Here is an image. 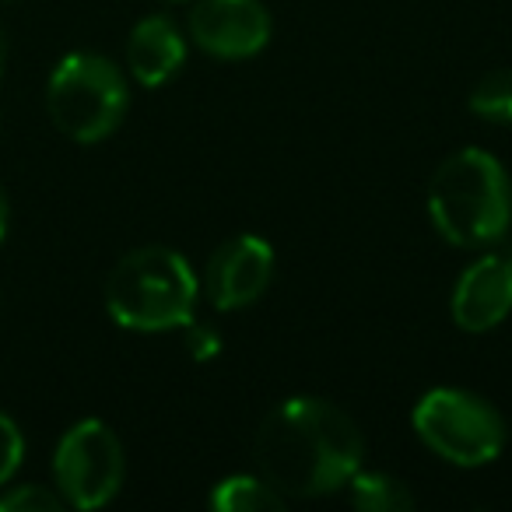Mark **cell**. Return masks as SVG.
<instances>
[{
    "mask_svg": "<svg viewBox=\"0 0 512 512\" xmlns=\"http://www.w3.org/2000/svg\"><path fill=\"white\" fill-rule=\"evenodd\" d=\"M183 330H186V351H190V358H197V362H207V358H214L221 351V334L214 327H207V323L190 320V323H183Z\"/></svg>",
    "mask_w": 512,
    "mask_h": 512,
    "instance_id": "16",
    "label": "cell"
},
{
    "mask_svg": "<svg viewBox=\"0 0 512 512\" xmlns=\"http://www.w3.org/2000/svg\"><path fill=\"white\" fill-rule=\"evenodd\" d=\"M200 281L190 260L169 246H141L113 267L106 281V309L120 327L162 334L193 320Z\"/></svg>",
    "mask_w": 512,
    "mask_h": 512,
    "instance_id": "3",
    "label": "cell"
},
{
    "mask_svg": "<svg viewBox=\"0 0 512 512\" xmlns=\"http://www.w3.org/2000/svg\"><path fill=\"white\" fill-rule=\"evenodd\" d=\"M274 249L260 235H232L207 260L204 292L218 313L253 306L271 288Z\"/></svg>",
    "mask_w": 512,
    "mask_h": 512,
    "instance_id": "7",
    "label": "cell"
},
{
    "mask_svg": "<svg viewBox=\"0 0 512 512\" xmlns=\"http://www.w3.org/2000/svg\"><path fill=\"white\" fill-rule=\"evenodd\" d=\"M186 64V39L165 15H148L134 25L127 39V67L144 88L172 81Z\"/></svg>",
    "mask_w": 512,
    "mask_h": 512,
    "instance_id": "10",
    "label": "cell"
},
{
    "mask_svg": "<svg viewBox=\"0 0 512 512\" xmlns=\"http://www.w3.org/2000/svg\"><path fill=\"white\" fill-rule=\"evenodd\" d=\"M505 256V260H509V264H512V242H509V253H502Z\"/></svg>",
    "mask_w": 512,
    "mask_h": 512,
    "instance_id": "19",
    "label": "cell"
},
{
    "mask_svg": "<svg viewBox=\"0 0 512 512\" xmlns=\"http://www.w3.org/2000/svg\"><path fill=\"white\" fill-rule=\"evenodd\" d=\"M453 323L467 334L495 330L512 313V264L502 253L477 256L474 264L456 278L449 299Z\"/></svg>",
    "mask_w": 512,
    "mask_h": 512,
    "instance_id": "9",
    "label": "cell"
},
{
    "mask_svg": "<svg viewBox=\"0 0 512 512\" xmlns=\"http://www.w3.org/2000/svg\"><path fill=\"white\" fill-rule=\"evenodd\" d=\"M428 218L446 242L481 249L502 242L512 225V183L505 165L481 148H463L428 183Z\"/></svg>",
    "mask_w": 512,
    "mask_h": 512,
    "instance_id": "2",
    "label": "cell"
},
{
    "mask_svg": "<svg viewBox=\"0 0 512 512\" xmlns=\"http://www.w3.org/2000/svg\"><path fill=\"white\" fill-rule=\"evenodd\" d=\"M470 113L495 127H512V67L484 74L470 92Z\"/></svg>",
    "mask_w": 512,
    "mask_h": 512,
    "instance_id": "13",
    "label": "cell"
},
{
    "mask_svg": "<svg viewBox=\"0 0 512 512\" xmlns=\"http://www.w3.org/2000/svg\"><path fill=\"white\" fill-rule=\"evenodd\" d=\"M256 470L285 498L334 495L362 467L358 425L323 397H288L260 421L253 442Z\"/></svg>",
    "mask_w": 512,
    "mask_h": 512,
    "instance_id": "1",
    "label": "cell"
},
{
    "mask_svg": "<svg viewBox=\"0 0 512 512\" xmlns=\"http://www.w3.org/2000/svg\"><path fill=\"white\" fill-rule=\"evenodd\" d=\"M207 502L218 512H281L288 505V498L260 474H235L225 477L211 491Z\"/></svg>",
    "mask_w": 512,
    "mask_h": 512,
    "instance_id": "12",
    "label": "cell"
},
{
    "mask_svg": "<svg viewBox=\"0 0 512 512\" xmlns=\"http://www.w3.org/2000/svg\"><path fill=\"white\" fill-rule=\"evenodd\" d=\"M348 488V505L358 512H411L414 495L400 477L383 474V470H362L358 467L351 474Z\"/></svg>",
    "mask_w": 512,
    "mask_h": 512,
    "instance_id": "11",
    "label": "cell"
},
{
    "mask_svg": "<svg viewBox=\"0 0 512 512\" xmlns=\"http://www.w3.org/2000/svg\"><path fill=\"white\" fill-rule=\"evenodd\" d=\"M4 232H8V193L0 186V239H4Z\"/></svg>",
    "mask_w": 512,
    "mask_h": 512,
    "instance_id": "17",
    "label": "cell"
},
{
    "mask_svg": "<svg viewBox=\"0 0 512 512\" xmlns=\"http://www.w3.org/2000/svg\"><path fill=\"white\" fill-rule=\"evenodd\" d=\"M190 39L218 60H249L271 43V15L260 0H197Z\"/></svg>",
    "mask_w": 512,
    "mask_h": 512,
    "instance_id": "8",
    "label": "cell"
},
{
    "mask_svg": "<svg viewBox=\"0 0 512 512\" xmlns=\"http://www.w3.org/2000/svg\"><path fill=\"white\" fill-rule=\"evenodd\" d=\"M64 505V495H53L43 484H22L0 498V512H60Z\"/></svg>",
    "mask_w": 512,
    "mask_h": 512,
    "instance_id": "14",
    "label": "cell"
},
{
    "mask_svg": "<svg viewBox=\"0 0 512 512\" xmlns=\"http://www.w3.org/2000/svg\"><path fill=\"white\" fill-rule=\"evenodd\" d=\"M4 60H8V36H4V25H0V71H4Z\"/></svg>",
    "mask_w": 512,
    "mask_h": 512,
    "instance_id": "18",
    "label": "cell"
},
{
    "mask_svg": "<svg viewBox=\"0 0 512 512\" xmlns=\"http://www.w3.org/2000/svg\"><path fill=\"white\" fill-rule=\"evenodd\" d=\"M127 474L123 446L116 432L99 418L71 425L53 453V477L67 505L74 509H99L113 502Z\"/></svg>",
    "mask_w": 512,
    "mask_h": 512,
    "instance_id": "6",
    "label": "cell"
},
{
    "mask_svg": "<svg viewBox=\"0 0 512 512\" xmlns=\"http://www.w3.org/2000/svg\"><path fill=\"white\" fill-rule=\"evenodd\" d=\"M127 81L120 67L99 53H71L57 64L46 88V109L60 134L95 144L120 127L127 113Z\"/></svg>",
    "mask_w": 512,
    "mask_h": 512,
    "instance_id": "4",
    "label": "cell"
},
{
    "mask_svg": "<svg viewBox=\"0 0 512 512\" xmlns=\"http://www.w3.org/2000/svg\"><path fill=\"white\" fill-rule=\"evenodd\" d=\"M25 453V439L18 432V425L8 418V414H0V484L11 481V474L18 470Z\"/></svg>",
    "mask_w": 512,
    "mask_h": 512,
    "instance_id": "15",
    "label": "cell"
},
{
    "mask_svg": "<svg viewBox=\"0 0 512 512\" xmlns=\"http://www.w3.org/2000/svg\"><path fill=\"white\" fill-rule=\"evenodd\" d=\"M414 432L418 439L453 467H484L505 449V418L491 400L470 390L439 386L414 404Z\"/></svg>",
    "mask_w": 512,
    "mask_h": 512,
    "instance_id": "5",
    "label": "cell"
}]
</instances>
